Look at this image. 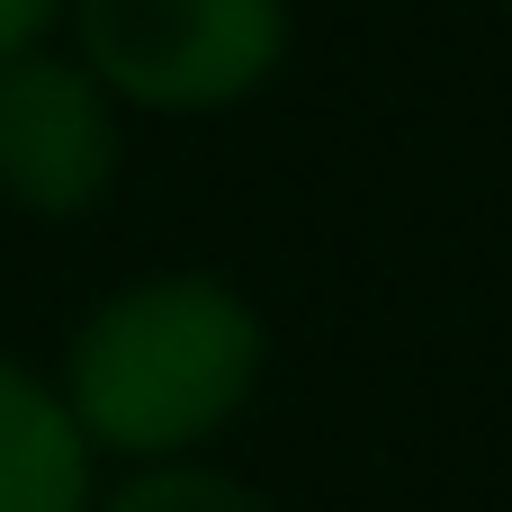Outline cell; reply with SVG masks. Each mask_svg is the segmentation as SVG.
I'll use <instances>...</instances> for the list:
<instances>
[{
    "label": "cell",
    "mask_w": 512,
    "mask_h": 512,
    "mask_svg": "<svg viewBox=\"0 0 512 512\" xmlns=\"http://www.w3.org/2000/svg\"><path fill=\"white\" fill-rule=\"evenodd\" d=\"M252 387H261V315L207 270H162L90 306L54 396L90 459L108 450V459L162 468L216 441Z\"/></svg>",
    "instance_id": "6da1fadb"
},
{
    "label": "cell",
    "mask_w": 512,
    "mask_h": 512,
    "mask_svg": "<svg viewBox=\"0 0 512 512\" xmlns=\"http://www.w3.org/2000/svg\"><path fill=\"white\" fill-rule=\"evenodd\" d=\"M72 27L81 72L162 117L234 108L288 54V0H72Z\"/></svg>",
    "instance_id": "7a4b0ae2"
},
{
    "label": "cell",
    "mask_w": 512,
    "mask_h": 512,
    "mask_svg": "<svg viewBox=\"0 0 512 512\" xmlns=\"http://www.w3.org/2000/svg\"><path fill=\"white\" fill-rule=\"evenodd\" d=\"M117 99L72 54H9L0 63V189L27 216H81L117 180Z\"/></svg>",
    "instance_id": "3957f363"
},
{
    "label": "cell",
    "mask_w": 512,
    "mask_h": 512,
    "mask_svg": "<svg viewBox=\"0 0 512 512\" xmlns=\"http://www.w3.org/2000/svg\"><path fill=\"white\" fill-rule=\"evenodd\" d=\"M0 512H90V450L63 396L0 351Z\"/></svg>",
    "instance_id": "277c9868"
},
{
    "label": "cell",
    "mask_w": 512,
    "mask_h": 512,
    "mask_svg": "<svg viewBox=\"0 0 512 512\" xmlns=\"http://www.w3.org/2000/svg\"><path fill=\"white\" fill-rule=\"evenodd\" d=\"M90 512H270L243 477H225V468H198V459H162V468H135L108 504Z\"/></svg>",
    "instance_id": "5b68a950"
},
{
    "label": "cell",
    "mask_w": 512,
    "mask_h": 512,
    "mask_svg": "<svg viewBox=\"0 0 512 512\" xmlns=\"http://www.w3.org/2000/svg\"><path fill=\"white\" fill-rule=\"evenodd\" d=\"M54 9H63V0H0V63H9V54H27V45H45Z\"/></svg>",
    "instance_id": "8992f818"
}]
</instances>
